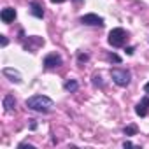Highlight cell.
I'll list each match as a JSON object with an SVG mask.
<instances>
[{
    "label": "cell",
    "mask_w": 149,
    "mask_h": 149,
    "mask_svg": "<svg viewBox=\"0 0 149 149\" xmlns=\"http://www.w3.org/2000/svg\"><path fill=\"white\" fill-rule=\"evenodd\" d=\"M109 60H111V61H116V63H119V61H121V58H119L118 54H109Z\"/></svg>",
    "instance_id": "obj_13"
},
{
    "label": "cell",
    "mask_w": 149,
    "mask_h": 149,
    "mask_svg": "<svg viewBox=\"0 0 149 149\" xmlns=\"http://www.w3.org/2000/svg\"><path fill=\"white\" fill-rule=\"evenodd\" d=\"M0 18H2L4 23H13L16 19V11L13 7H6L2 13H0Z\"/></svg>",
    "instance_id": "obj_7"
},
{
    "label": "cell",
    "mask_w": 149,
    "mask_h": 149,
    "mask_svg": "<svg viewBox=\"0 0 149 149\" xmlns=\"http://www.w3.org/2000/svg\"><path fill=\"white\" fill-rule=\"evenodd\" d=\"M51 2H53V4H63L65 0H51Z\"/></svg>",
    "instance_id": "obj_18"
},
{
    "label": "cell",
    "mask_w": 149,
    "mask_h": 149,
    "mask_svg": "<svg viewBox=\"0 0 149 149\" xmlns=\"http://www.w3.org/2000/svg\"><path fill=\"white\" fill-rule=\"evenodd\" d=\"M19 147H33L32 144H19Z\"/></svg>",
    "instance_id": "obj_19"
},
{
    "label": "cell",
    "mask_w": 149,
    "mask_h": 149,
    "mask_svg": "<svg viewBox=\"0 0 149 149\" xmlns=\"http://www.w3.org/2000/svg\"><path fill=\"white\" fill-rule=\"evenodd\" d=\"M135 112H137L140 118L147 116V112H149V98H147V97H146V98H142V100L137 104V107H135Z\"/></svg>",
    "instance_id": "obj_6"
},
{
    "label": "cell",
    "mask_w": 149,
    "mask_h": 149,
    "mask_svg": "<svg viewBox=\"0 0 149 149\" xmlns=\"http://www.w3.org/2000/svg\"><path fill=\"white\" fill-rule=\"evenodd\" d=\"M4 76L9 77L13 83H21V81H23V79H21V74H19L18 70H14V68H9V67L4 68Z\"/></svg>",
    "instance_id": "obj_8"
},
{
    "label": "cell",
    "mask_w": 149,
    "mask_h": 149,
    "mask_svg": "<svg viewBox=\"0 0 149 149\" xmlns=\"http://www.w3.org/2000/svg\"><path fill=\"white\" fill-rule=\"evenodd\" d=\"M65 90H67V91H70V93H72V91H76V90H77V83L74 81V79L67 81V83H65Z\"/></svg>",
    "instance_id": "obj_11"
},
{
    "label": "cell",
    "mask_w": 149,
    "mask_h": 149,
    "mask_svg": "<svg viewBox=\"0 0 149 149\" xmlns=\"http://www.w3.org/2000/svg\"><path fill=\"white\" fill-rule=\"evenodd\" d=\"M4 109H6V112H13L16 109V100H14L13 95L4 97Z\"/></svg>",
    "instance_id": "obj_9"
},
{
    "label": "cell",
    "mask_w": 149,
    "mask_h": 149,
    "mask_svg": "<svg viewBox=\"0 0 149 149\" xmlns=\"http://www.w3.org/2000/svg\"><path fill=\"white\" fill-rule=\"evenodd\" d=\"M135 133H137V126L135 125H130V126L125 128V135H135Z\"/></svg>",
    "instance_id": "obj_12"
},
{
    "label": "cell",
    "mask_w": 149,
    "mask_h": 149,
    "mask_svg": "<svg viewBox=\"0 0 149 149\" xmlns=\"http://www.w3.org/2000/svg\"><path fill=\"white\" fill-rule=\"evenodd\" d=\"M83 25H90V26H104V18L97 16V14H84L81 18Z\"/></svg>",
    "instance_id": "obj_4"
},
{
    "label": "cell",
    "mask_w": 149,
    "mask_h": 149,
    "mask_svg": "<svg viewBox=\"0 0 149 149\" xmlns=\"http://www.w3.org/2000/svg\"><path fill=\"white\" fill-rule=\"evenodd\" d=\"M26 107L35 112H51L54 109V102L44 95H33L26 100Z\"/></svg>",
    "instance_id": "obj_1"
},
{
    "label": "cell",
    "mask_w": 149,
    "mask_h": 149,
    "mask_svg": "<svg viewBox=\"0 0 149 149\" xmlns=\"http://www.w3.org/2000/svg\"><path fill=\"white\" fill-rule=\"evenodd\" d=\"M126 54H133V47H126Z\"/></svg>",
    "instance_id": "obj_17"
},
{
    "label": "cell",
    "mask_w": 149,
    "mask_h": 149,
    "mask_svg": "<svg viewBox=\"0 0 149 149\" xmlns=\"http://www.w3.org/2000/svg\"><path fill=\"white\" fill-rule=\"evenodd\" d=\"M126 32L123 30V28H114V30H111V33H109V44L112 46V47H121V46H125V42H126Z\"/></svg>",
    "instance_id": "obj_2"
},
{
    "label": "cell",
    "mask_w": 149,
    "mask_h": 149,
    "mask_svg": "<svg viewBox=\"0 0 149 149\" xmlns=\"http://www.w3.org/2000/svg\"><path fill=\"white\" fill-rule=\"evenodd\" d=\"M144 90H146V93H149V83H147V84L144 86Z\"/></svg>",
    "instance_id": "obj_21"
},
{
    "label": "cell",
    "mask_w": 149,
    "mask_h": 149,
    "mask_svg": "<svg viewBox=\"0 0 149 149\" xmlns=\"http://www.w3.org/2000/svg\"><path fill=\"white\" fill-rule=\"evenodd\" d=\"M30 13H32L35 18H44V9H42V6L37 4V2H32V6H30Z\"/></svg>",
    "instance_id": "obj_10"
},
{
    "label": "cell",
    "mask_w": 149,
    "mask_h": 149,
    "mask_svg": "<svg viewBox=\"0 0 149 149\" xmlns=\"http://www.w3.org/2000/svg\"><path fill=\"white\" fill-rule=\"evenodd\" d=\"M60 65H61V56L56 54V53H51V54H47L44 58V67L46 68H56Z\"/></svg>",
    "instance_id": "obj_5"
},
{
    "label": "cell",
    "mask_w": 149,
    "mask_h": 149,
    "mask_svg": "<svg viewBox=\"0 0 149 149\" xmlns=\"http://www.w3.org/2000/svg\"><path fill=\"white\" fill-rule=\"evenodd\" d=\"M88 60V54H79V61H86Z\"/></svg>",
    "instance_id": "obj_15"
},
{
    "label": "cell",
    "mask_w": 149,
    "mask_h": 149,
    "mask_svg": "<svg viewBox=\"0 0 149 149\" xmlns=\"http://www.w3.org/2000/svg\"><path fill=\"white\" fill-rule=\"evenodd\" d=\"M93 79H95V81H93V83H95V86H102V81H100L102 77H100V76H95Z\"/></svg>",
    "instance_id": "obj_14"
},
{
    "label": "cell",
    "mask_w": 149,
    "mask_h": 149,
    "mask_svg": "<svg viewBox=\"0 0 149 149\" xmlns=\"http://www.w3.org/2000/svg\"><path fill=\"white\" fill-rule=\"evenodd\" d=\"M123 146H125V147H132V146H133V144H132V142H128V140H126V142H125V144H123Z\"/></svg>",
    "instance_id": "obj_20"
},
{
    "label": "cell",
    "mask_w": 149,
    "mask_h": 149,
    "mask_svg": "<svg viewBox=\"0 0 149 149\" xmlns=\"http://www.w3.org/2000/svg\"><path fill=\"white\" fill-rule=\"evenodd\" d=\"M111 76H112V81L118 84V86H128L130 84V72L125 70V68H112L111 70Z\"/></svg>",
    "instance_id": "obj_3"
},
{
    "label": "cell",
    "mask_w": 149,
    "mask_h": 149,
    "mask_svg": "<svg viewBox=\"0 0 149 149\" xmlns=\"http://www.w3.org/2000/svg\"><path fill=\"white\" fill-rule=\"evenodd\" d=\"M76 2H81V0H76Z\"/></svg>",
    "instance_id": "obj_22"
},
{
    "label": "cell",
    "mask_w": 149,
    "mask_h": 149,
    "mask_svg": "<svg viewBox=\"0 0 149 149\" xmlns=\"http://www.w3.org/2000/svg\"><path fill=\"white\" fill-rule=\"evenodd\" d=\"M2 46H7V39H6V35H2Z\"/></svg>",
    "instance_id": "obj_16"
}]
</instances>
